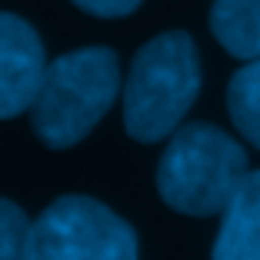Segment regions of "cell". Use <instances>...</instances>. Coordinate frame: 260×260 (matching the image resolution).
Masks as SVG:
<instances>
[{
	"label": "cell",
	"instance_id": "cell-2",
	"mask_svg": "<svg viewBox=\"0 0 260 260\" xmlns=\"http://www.w3.org/2000/svg\"><path fill=\"white\" fill-rule=\"evenodd\" d=\"M200 93V57L187 30L157 34L130 60L123 80V130L137 144L167 140Z\"/></svg>",
	"mask_w": 260,
	"mask_h": 260
},
{
	"label": "cell",
	"instance_id": "cell-10",
	"mask_svg": "<svg viewBox=\"0 0 260 260\" xmlns=\"http://www.w3.org/2000/svg\"><path fill=\"white\" fill-rule=\"evenodd\" d=\"M74 7H80L84 14L104 17V20H117V17H130L144 0H70Z\"/></svg>",
	"mask_w": 260,
	"mask_h": 260
},
{
	"label": "cell",
	"instance_id": "cell-3",
	"mask_svg": "<svg viewBox=\"0 0 260 260\" xmlns=\"http://www.w3.org/2000/svg\"><path fill=\"white\" fill-rule=\"evenodd\" d=\"M250 174L247 150L214 123H184L170 134L157 164L160 200L187 217H214Z\"/></svg>",
	"mask_w": 260,
	"mask_h": 260
},
{
	"label": "cell",
	"instance_id": "cell-4",
	"mask_svg": "<svg viewBox=\"0 0 260 260\" xmlns=\"http://www.w3.org/2000/svg\"><path fill=\"white\" fill-rule=\"evenodd\" d=\"M27 260H140L137 234L107 204L67 193L30 223Z\"/></svg>",
	"mask_w": 260,
	"mask_h": 260
},
{
	"label": "cell",
	"instance_id": "cell-6",
	"mask_svg": "<svg viewBox=\"0 0 260 260\" xmlns=\"http://www.w3.org/2000/svg\"><path fill=\"white\" fill-rule=\"evenodd\" d=\"M210 260H260V170H250L223 207Z\"/></svg>",
	"mask_w": 260,
	"mask_h": 260
},
{
	"label": "cell",
	"instance_id": "cell-9",
	"mask_svg": "<svg viewBox=\"0 0 260 260\" xmlns=\"http://www.w3.org/2000/svg\"><path fill=\"white\" fill-rule=\"evenodd\" d=\"M30 220L14 200L0 197V260H27Z\"/></svg>",
	"mask_w": 260,
	"mask_h": 260
},
{
	"label": "cell",
	"instance_id": "cell-8",
	"mask_svg": "<svg viewBox=\"0 0 260 260\" xmlns=\"http://www.w3.org/2000/svg\"><path fill=\"white\" fill-rule=\"evenodd\" d=\"M227 110L240 137L260 150V57L247 60L227 84Z\"/></svg>",
	"mask_w": 260,
	"mask_h": 260
},
{
	"label": "cell",
	"instance_id": "cell-5",
	"mask_svg": "<svg viewBox=\"0 0 260 260\" xmlns=\"http://www.w3.org/2000/svg\"><path fill=\"white\" fill-rule=\"evenodd\" d=\"M47 70L44 40L17 14L0 10V120L30 110Z\"/></svg>",
	"mask_w": 260,
	"mask_h": 260
},
{
	"label": "cell",
	"instance_id": "cell-7",
	"mask_svg": "<svg viewBox=\"0 0 260 260\" xmlns=\"http://www.w3.org/2000/svg\"><path fill=\"white\" fill-rule=\"evenodd\" d=\"M210 34L237 60L260 57V0H214Z\"/></svg>",
	"mask_w": 260,
	"mask_h": 260
},
{
	"label": "cell",
	"instance_id": "cell-1",
	"mask_svg": "<svg viewBox=\"0 0 260 260\" xmlns=\"http://www.w3.org/2000/svg\"><path fill=\"white\" fill-rule=\"evenodd\" d=\"M120 93V60L110 47H77L47 63L30 104V127L50 150H67L104 120Z\"/></svg>",
	"mask_w": 260,
	"mask_h": 260
}]
</instances>
